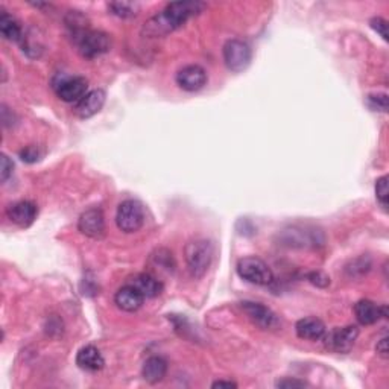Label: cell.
<instances>
[{
	"label": "cell",
	"mask_w": 389,
	"mask_h": 389,
	"mask_svg": "<svg viewBox=\"0 0 389 389\" xmlns=\"http://www.w3.org/2000/svg\"><path fill=\"white\" fill-rule=\"evenodd\" d=\"M205 10V3L202 2H172L166 5L163 11L153 15L145 25L141 33L149 38H160L181 28L184 23L200 15Z\"/></svg>",
	"instance_id": "cell-1"
},
{
	"label": "cell",
	"mask_w": 389,
	"mask_h": 389,
	"mask_svg": "<svg viewBox=\"0 0 389 389\" xmlns=\"http://www.w3.org/2000/svg\"><path fill=\"white\" fill-rule=\"evenodd\" d=\"M213 245L207 239H195L186 245V265L193 279H202V277L207 274L213 260Z\"/></svg>",
	"instance_id": "cell-2"
},
{
	"label": "cell",
	"mask_w": 389,
	"mask_h": 389,
	"mask_svg": "<svg viewBox=\"0 0 389 389\" xmlns=\"http://www.w3.org/2000/svg\"><path fill=\"white\" fill-rule=\"evenodd\" d=\"M145 209L136 200H126L119 204L116 213V224L121 232L131 234L136 233L145 224Z\"/></svg>",
	"instance_id": "cell-3"
},
{
	"label": "cell",
	"mask_w": 389,
	"mask_h": 389,
	"mask_svg": "<svg viewBox=\"0 0 389 389\" xmlns=\"http://www.w3.org/2000/svg\"><path fill=\"white\" fill-rule=\"evenodd\" d=\"M52 87L57 96L67 104H76L89 93V81L84 76L61 75L53 79Z\"/></svg>",
	"instance_id": "cell-4"
},
{
	"label": "cell",
	"mask_w": 389,
	"mask_h": 389,
	"mask_svg": "<svg viewBox=\"0 0 389 389\" xmlns=\"http://www.w3.org/2000/svg\"><path fill=\"white\" fill-rule=\"evenodd\" d=\"M237 274L241 279L257 286H268L274 282L273 269L259 257H243L237 261Z\"/></svg>",
	"instance_id": "cell-5"
},
{
	"label": "cell",
	"mask_w": 389,
	"mask_h": 389,
	"mask_svg": "<svg viewBox=\"0 0 389 389\" xmlns=\"http://www.w3.org/2000/svg\"><path fill=\"white\" fill-rule=\"evenodd\" d=\"M75 38L78 44L79 53L84 58H98L101 55H104L110 51L111 47V38L108 34L101 33V31H84L83 34H79Z\"/></svg>",
	"instance_id": "cell-6"
},
{
	"label": "cell",
	"mask_w": 389,
	"mask_h": 389,
	"mask_svg": "<svg viewBox=\"0 0 389 389\" xmlns=\"http://www.w3.org/2000/svg\"><path fill=\"white\" fill-rule=\"evenodd\" d=\"M222 55H224L225 66L232 71H236V74L247 69L252 58L251 47L242 40H230V42H227L224 49H222Z\"/></svg>",
	"instance_id": "cell-7"
},
{
	"label": "cell",
	"mask_w": 389,
	"mask_h": 389,
	"mask_svg": "<svg viewBox=\"0 0 389 389\" xmlns=\"http://www.w3.org/2000/svg\"><path fill=\"white\" fill-rule=\"evenodd\" d=\"M242 311L247 313L248 318L259 325L263 330H277L280 329L282 321L271 309L266 307L261 303H254V301H243L242 303Z\"/></svg>",
	"instance_id": "cell-8"
},
{
	"label": "cell",
	"mask_w": 389,
	"mask_h": 389,
	"mask_svg": "<svg viewBox=\"0 0 389 389\" xmlns=\"http://www.w3.org/2000/svg\"><path fill=\"white\" fill-rule=\"evenodd\" d=\"M357 338H359V329L356 325H347V327L335 329L329 335H324L325 345L335 353H348L354 347Z\"/></svg>",
	"instance_id": "cell-9"
},
{
	"label": "cell",
	"mask_w": 389,
	"mask_h": 389,
	"mask_svg": "<svg viewBox=\"0 0 389 389\" xmlns=\"http://www.w3.org/2000/svg\"><path fill=\"white\" fill-rule=\"evenodd\" d=\"M78 230L92 239H101L105 234V218L101 209L84 211L78 221Z\"/></svg>",
	"instance_id": "cell-10"
},
{
	"label": "cell",
	"mask_w": 389,
	"mask_h": 389,
	"mask_svg": "<svg viewBox=\"0 0 389 389\" xmlns=\"http://www.w3.org/2000/svg\"><path fill=\"white\" fill-rule=\"evenodd\" d=\"M177 84L186 92H200L207 84V71L198 64L182 67L177 74Z\"/></svg>",
	"instance_id": "cell-11"
},
{
	"label": "cell",
	"mask_w": 389,
	"mask_h": 389,
	"mask_svg": "<svg viewBox=\"0 0 389 389\" xmlns=\"http://www.w3.org/2000/svg\"><path fill=\"white\" fill-rule=\"evenodd\" d=\"M105 99H107V94L104 90L101 89L92 90L87 93L81 101L76 102L74 108L75 114L79 119H90L102 110V107L105 104Z\"/></svg>",
	"instance_id": "cell-12"
},
{
	"label": "cell",
	"mask_w": 389,
	"mask_h": 389,
	"mask_svg": "<svg viewBox=\"0 0 389 389\" xmlns=\"http://www.w3.org/2000/svg\"><path fill=\"white\" fill-rule=\"evenodd\" d=\"M6 214L15 225L26 228L29 225H33L34 221L37 219L38 207H37V204H34L33 201L23 200V201H17V202L11 204L6 210Z\"/></svg>",
	"instance_id": "cell-13"
},
{
	"label": "cell",
	"mask_w": 389,
	"mask_h": 389,
	"mask_svg": "<svg viewBox=\"0 0 389 389\" xmlns=\"http://www.w3.org/2000/svg\"><path fill=\"white\" fill-rule=\"evenodd\" d=\"M354 315L362 325H372L382 318H388V307L379 306L371 300H361L354 306Z\"/></svg>",
	"instance_id": "cell-14"
},
{
	"label": "cell",
	"mask_w": 389,
	"mask_h": 389,
	"mask_svg": "<svg viewBox=\"0 0 389 389\" xmlns=\"http://www.w3.org/2000/svg\"><path fill=\"white\" fill-rule=\"evenodd\" d=\"M145 297L131 284H125L114 295L116 306L123 312H136L143 306Z\"/></svg>",
	"instance_id": "cell-15"
},
{
	"label": "cell",
	"mask_w": 389,
	"mask_h": 389,
	"mask_svg": "<svg viewBox=\"0 0 389 389\" xmlns=\"http://www.w3.org/2000/svg\"><path fill=\"white\" fill-rule=\"evenodd\" d=\"M134 286L145 298H155L163 292V283L153 274H137L128 282Z\"/></svg>",
	"instance_id": "cell-16"
},
{
	"label": "cell",
	"mask_w": 389,
	"mask_h": 389,
	"mask_svg": "<svg viewBox=\"0 0 389 389\" xmlns=\"http://www.w3.org/2000/svg\"><path fill=\"white\" fill-rule=\"evenodd\" d=\"M76 365L85 371H101L104 368L105 359L94 345H85L76 354Z\"/></svg>",
	"instance_id": "cell-17"
},
{
	"label": "cell",
	"mask_w": 389,
	"mask_h": 389,
	"mask_svg": "<svg viewBox=\"0 0 389 389\" xmlns=\"http://www.w3.org/2000/svg\"><path fill=\"white\" fill-rule=\"evenodd\" d=\"M168 374V362L160 356H150L145 361L141 367V376L148 383H160Z\"/></svg>",
	"instance_id": "cell-18"
},
{
	"label": "cell",
	"mask_w": 389,
	"mask_h": 389,
	"mask_svg": "<svg viewBox=\"0 0 389 389\" xmlns=\"http://www.w3.org/2000/svg\"><path fill=\"white\" fill-rule=\"evenodd\" d=\"M295 331L297 336L304 340H320L324 338L327 329H325V324L320 318L309 316V318L300 320L295 324Z\"/></svg>",
	"instance_id": "cell-19"
},
{
	"label": "cell",
	"mask_w": 389,
	"mask_h": 389,
	"mask_svg": "<svg viewBox=\"0 0 389 389\" xmlns=\"http://www.w3.org/2000/svg\"><path fill=\"white\" fill-rule=\"evenodd\" d=\"M0 33H2V37L8 42H23V31L20 23L15 20L11 14L8 12H2L0 15Z\"/></svg>",
	"instance_id": "cell-20"
},
{
	"label": "cell",
	"mask_w": 389,
	"mask_h": 389,
	"mask_svg": "<svg viewBox=\"0 0 389 389\" xmlns=\"http://www.w3.org/2000/svg\"><path fill=\"white\" fill-rule=\"evenodd\" d=\"M108 10L111 11V14L117 15V17L130 19L137 14L139 5L132 2H111L108 3Z\"/></svg>",
	"instance_id": "cell-21"
},
{
	"label": "cell",
	"mask_w": 389,
	"mask_h": 389,
	"mask_svg": "<svg viewBox=\"0 0 389 389\" xmlns=\"http://www.w3.org/2000/svg\"><path fill=\"white\" fill-rule=\"evenodd\" d=\"M150 261H153V265L158 269L160 268V271H166V273H172L173 268H175V263H173V257H172V252H169L168 250H158L157 256L150 257Z\"/></svg>",
	"instance_id": "cell-22"
},
{
	"label": "cell",
	"mask_w": 389,
	"mask_h": 389,
	"mask_svg": "<svg viewBox=\"0 0 389 389\" xmlns=\"http://www.w3.org/2000/svg\"><path fill=\"white\" fill-rule=\"evenodd\" d=\"M376 196L380 205L386 210L388 200H389V189H388V177L383 175L376 181Z\"/></svg>",
	"instance_id": "cell-23"
},
{
	"label": "cell",
	"mask_w": 389,
	"mask_h": 389,
	"mask_svg": "<svg viewBox=\"0 0 389 389\" xmlns=\"http://www.w3.org/2000/svg\"><path fill=\"white\" fill-rule=\"evenodd\" d=\"M368 107L374 111H388V96L386 94H370L367 98Z\"/></svg>",
	"instance_id": "cell-24"
},
{
	"label": "cell",
	"mask_w": 389,
	"mask_h": 389,
	"mask_svg": "<svg viewBox=\"0 0 389 389\" xmlns=\"http://www.w3.org/2000/svg\"><path fill=\"white\" fill-rule=\"evenodd\" d=\"M370 26L376 31V33L382 37L385 42H388V21L382 17H374L371 19Z\"/></svg>",
	"instance_id": "cell-25"
},
{
	"label": "cell",
	"mask_w": 389,
	"mask_h": 389,
	"mask_svg": "<svg viewBox=\"0 0 389 389\" xmlns=\"http://www.w3.org/2000/svg\"><path fill=\"white\" fill-rule=\"evenodd\" d=\"M307 279L312 284L318 286V288H327V286L330 284V277L327 274L321 273V271L311 273V274L307 275Z\"/></svg>",
	"instance_id": "cell-26"
},
{
	"label": "cell",
	"mask_w": 389,
	"mask_h": 389,
	"mask_svg": "<svg viewBox=\"0 0 389 389\" xmlns=\"http://www.w3.org/2000/svg\"><path fill=\"white\" fill-rule=\"evenodd\" d=\"M12 169L14 163L3 154L0 158V178H2V182H6V180L12 175Z\"/></svg>",
	"instance_id": "cell-27"
},
{
	"label": "cell",
	"mask_w": 389,
	"mask_h": 389,
	"mask_svg": "<svg viewBox=\"0 0 389 389\" xmlns=\"http://www.w3.org/2000/svg\"><path fill=\"white\" fill-rule=\"evenodd\" d=\"M20 158L26 163H35L40 158V150L37 146H28L20 150Z\"/></svg>",
	"instance_id": "cell-28"
},
{
	"label": "cell",
	"mask_w": 389,
	"mask_h": 389,
	"mask_svg": "<svg viewBox=\"0 0 389 389\" xmlns=\"http://www.w3.org/2000/svg\"><path fill=\"white\" fill-rule=\"evenodd\" d=\"M275 386L291 389V388H304V386H307V383L303 382V380H298V379H283V380H279V382L275 383Z\"/></svg>",
	"instance_id": "cell-29"
},
{
	"label": "cell",
	"mask_w": 389,
	"mask_h": 389,
	"mask_svg": "<svg viewBox=\"0 0 389 389\" xmlns=\"http://www.w3.org/2000/svg\"><path fill=\"white\" fill-rule=\"evenodd\" d=\"M376 352L380 357H383V359H388L389 356V348H388V338H383L379 340V344L376 347Z\"/></svg>",
	"instance_id": "cell-30"
},
{
	"label": "cell",
	"mask_w": 389,
	"mask_h": 389,
	"mask_svg": "<svg viewBox=\"0 0 389 389\" xmlns=\"http://www.w3.org/2000/svg\"><path fill=\"white\" fill-rule=\"evenodd\" d=\"M211 388H228V389H232V388H237V383L232 382V380H218V382H214L211 385Z\"/></svg>",
	"instance_id": "cell-31"
}]
</instances>
